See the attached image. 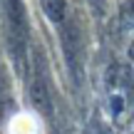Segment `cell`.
Segmentation results:
<instances>
[{"label":"cell","mask_w":134,"mask_h":134,"mask_svg":"<svg viewBox=\"0 0 134 134\" xmlns=\"http://www.w3.org/2000/svg\"><path fill=\"white\" fill-rule=\"evenodd\" d=\"M15 124H18L20 129H13V134H37V132H40L37 122H35L32 117H18Z\"/></svg>","instance_id":"1"}]
</instances>
